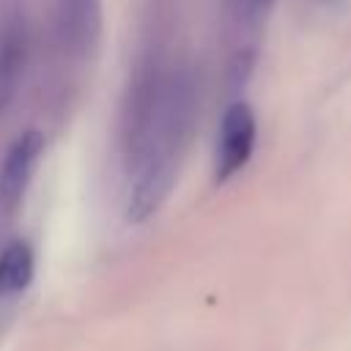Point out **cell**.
Instances as JSON below:
<instances>
[{
    "label": "cell",
    "instance_id": "3",
    "mask_svg": "<svg viewBox=\"0 0 351 351\" xmlns=\"http://www.w3.org/2000/svg\"><path fill=\"white\" fill-rule=\"evenodd\" d=\"M41 154H44V134L38 129L19 132L5 148V156L0 162V206L5 211L22 203Z\"/></svg>",
    "mask_w": 351,
    "mask_h": 351
},
{
    "label": "cell",
    "instance_id": "4",
    "mask_svg": "<svg viewBox=\"0 0 351 351\" xmlns=\"http://www.w3.org/2000/svg\"><path fill=\"white\" fill-rule=\"evenodd\" d=\"M60 36L74 55H85L101 30V0H60Z\"/></svg>",
    "mask_w": 351,
    "mask_h": 351
},
{
    "label": "cell",
    "instance_id": "2",
    "mask_svg": "<svg viewBox=\"0 0 351 351\" xmlns=\"http://www.w3.org/2000/svg\"><path fill=\"white\" fill-rule=\"evenodd\" d=\"M258 140V121L247 101H233L222 112L214 145V178L222 184L233 178L252 156Z\"/></svg>",
    "mask_w": 351,
    "mask_h": 351
},
{
    "label": "cell",
    "instance_id": "1",
    "mask_svg": "<svg viewBox=\"0 0 351 351\" xmlns=\"http://www.w3.org/2000/svg\"><path fill=\"white\" fill-rule=\"evenodd\" d=\"M195 115L197 93L189 71H140L123 118V156L132 173L129 222H145L173 192Z\"/></svg>",
    "mask_w": 351,
    "mask_h": 351
},
{
    "label": "cell",
    "instance_id": "7",
    "mask_svg": "<svg viewBox=\"0 0 351 351\" xmlns=\"http://www.w3.org/2000/svg\"><path fill=\"white\" fill-rule=\"evenodd\" d=\"M252 3H255V5H266L269 0H252Z\"/></svg>",
    "mask_w": 351,
    "mask_h": 351
},
{
    "label": "cell",
    "instance_id": "6",
    "mask_svg": "<svg viewBox=\"0 0 351 351\" xmlns=\"http://www.w3.org/2000/svg\"><path fill=\"white\" fill-rule=\"evenodd\" d=\"M33 280V250L25 241H11L0 255V296L19 293Z\"/></svg>",
    "mask_w": 351,
    "mask_h": 351
},
{
    "label": "cell",
    "instance_id": "5",
    "mask_svg": "<svg viewBox=\"0 0 351 351\" xmlns=\"http://www.w3.org/2000/svg\"><path fill=\"white\" fill-rule=\"evenodd\" d=\"M22 69H25V33L16 22H11L0 33V115L16 96Z\"/></svg>",
    "mask_w": 351,
    "mask_h": 351
}]
</instances>
